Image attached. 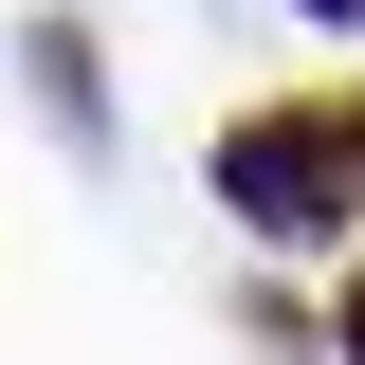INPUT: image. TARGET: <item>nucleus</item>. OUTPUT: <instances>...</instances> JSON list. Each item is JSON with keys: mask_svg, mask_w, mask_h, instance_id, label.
Masks as SVG:
<instances>
[{"mask_svg": "<svg viewBox=\"0 0 365 365\" xmlns=\"http://www.w3.org/2000/svg\"><path fill=\"white\" fill-rule=\"evenodd\" d=\"M220 182H237L256 237H347V128H237Z\"/></svg>", "mask_w": 365, "mask_h": 365, "instance_id": "f257e3e1", "label": "nucleus"}, {"mask_svg": "<svg viewBox=\"0 0 365 365\" xmlns=\"http://www.w3.org/2000/svg\"><path fill=\"white\" fill-rule=\"evenodd\" d=\"M329 19H365V0H329Z\"/></svg>", "mask_w": 365, "mask_h": 365, "instance_id": "f03ea898", "label": "nucleus"}]
</instances>
